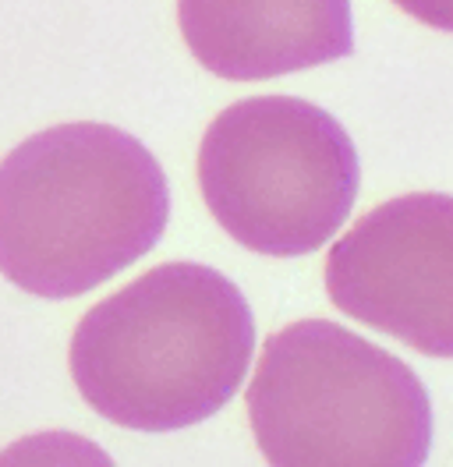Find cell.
Here are the masks:
<instances>
[{
  "label": "cell",
  "instance_id": "1",
  "mask_svg": "<svg viewBox=\"0 0 453 467\" xmlns=\"http://www.w3.org/2000/svg\"><path fill=\"white\" fill-rule=\"evenodd\" d=\"M167 220L163 167L113 124H57L0 160V273L36 297L96 291L153 252Z\"/></svg>",
  "mask_w": 453,
  "mask_h": 467
},
{
  "label": "cell",
  "instance_id": "2",
  "mask_svg": "<svg viewBox=\"0 0 453 467\" xmlns=\"http://www.w3.org/2000/svg\"><path fill=\"white\" fill-rule=\"evenodd\" d=\"M252 350V308L224 273L163 263L85 312L68 361L96 414L135 432H174L224 408Z\"/></svg>",
  "mask_w": 453,
  "mask_h": 467
},
{
  "label": "cell",
  "instance_id": "3",
  "mask_svg": "<svg viewBox=\"0 0 453 467\" xmlns=\"http://www.w3.org/2000/svg\"><path fill=\"white\" fill-rule=\"evenodd\" d=\"M248 421L280 467H415L432 446V404L411 365L326 319L266 340Z\"/></svg>",
  "mask_w": 453,
  "mask_h": 467
},
{
  "label": "cell",
  "instance_id": "4",
  "mask_svg": "<svg viewBox=\"0 0 453 467\" xmlns=\"http://www.w3.org/2000/svg\"><path fill=\"white\" fill-rule=\"evenodd\" d=\"M358 152L337 117L298 96L226 107L198 146L205 209L237 244L294 259L322 248L358 199Z\"/></svg>",
  "mask_w": 453,
  "mask_h": 467
},
{
  "label": "cell",
  "instance_id": "5",
  "mask_svg": "<svg viewBox=\"0 0 453 467\" xmlns=\"http://www.w3.org/2000/svg\"><path fill=\"white\" fill-rule=\"evenodd\" d=\"M343 316L428 358H453V195L418 192L368 209L326 255Z\"/></svg>",
  "mask_w": 453,
  "mask_h": 467
},
{
  "label": "cell",
  "instance_id": "6",
  "mask_svg": "<svg viewBox=\"0 0 453 467\" xmlns=\"http://www.w3.org/2000/svg\"><path fill=\"white\" fill-rule=\"evenodd\" d=\"M195 60L226 82L319 67L354 50L351 0H177Z\"/></svg>",
  "mask_w": 453,
  "mask_h": 467
},
{
  "label": "cell",
  "instance_id": "7",
  "mask_svg": "<svg viewBox=\"0 0 453 467\" xmlns=\"http://www.w3.org/2000/svg\"><path fill=\"white\" fill-rule=\"evenodd\" d=\"M396 7L422 26H432L439 32H453V0H394Z\"/></svg>",
  "mask_w": 453,
  "mask_h": 467
}]
</instances>
